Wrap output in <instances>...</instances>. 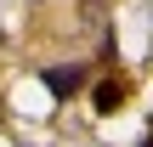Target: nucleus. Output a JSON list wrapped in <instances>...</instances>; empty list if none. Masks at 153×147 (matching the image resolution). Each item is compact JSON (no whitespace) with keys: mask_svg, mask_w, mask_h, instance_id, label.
Masks as SVG:
<instances>
[{"mask_svg":"<svg viewBox=\"0 0 153 147\" xmlns=\"http://www.w3.org/2000/svg\"><path fill=\"white\" fill-rule=\"evenodd\" d=\"M0 34H6V28H0Z\"/></svg>","mask_w":153,"mask_h":147,"instance_id":"3","label":"nucleus"},{"mask_svg":"<svg viewBox=\"0 0 153 147\" xmlns=\"http://www.w3.org/2000/svg\"><path fill=\"white\" fill-rule=\"evenodd\" d=\"M91 102H97V113H114V108L125 102V79H119V74H108V79L91 91Z\"/></svg>","mask_w":153,"mask_h":147,"instance_id":"2","label":"nucleus"},{"mask_svg":"<svg viewBox=\"0 0 153 147\" xmlns=\"http://www.w3.org/2000/svg\"><path fill=\"white\" fill-rule=\"evenodd\" d=\"M40 79H45V91H51L57 102H68V96H74L79 85H85V68H74V62H62V68H45Z\"/></svg>","mask_w":153,"mask_h":147,"instance_id":"1","label":"nucleus"}]
</instances>
